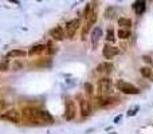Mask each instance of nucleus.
<instances>
[{
    "instance_id": "nucleus-24",
    "label": "nucleus",
    "mask_w": 153,
    "mask_h": 134,
    "mask_svg": "<svg viewBox=\"0 0 153 134\" xmlns=\"http://www.w3.org/2000/svg\"><path fill=\"white\" fill-rule=\"evenodd\" d=\"M20 66H22L20 63H14V68H19Z\"/></svg>"
},
{
    "instance_id": "nucleus-23",
    "label": "nucleus",
    "mask_w": 153,
    "mask_h": 134,
    "mask_svg": "<svg viewBox=\"0 0 153 134\" xmlns=\"http://www.w3.org/2000/svg\"><path fill=\"white\" fill-rule=\"evenodd\" d=\"M85 88H86L87 94H93V86H91L90 83H85Z\"/></svg>"
},
{
    "instance_id": "nucleus-4",
    "label": "nucleus",
    "mask_w": 153,
    "mask_h": 134,
    "mask_svg": "<svg viewBox=\"0 0 153 134\" xmlns=\"http://www.w3.org/2000/svg\"><path fill=\"white\" fill-rule=\"evenodd\" d=\"M81 27V19H73V20H70L66 23V27H65V32H66L67 38L73 39L74 35L76 34V31H78V28Z\"/></svg>"
},
{
    "instance_id": "nucleus-9",
    "label": "nucleus",
    "mask_w": 153,
    "mask_h": 134,
    "mask_svg": "<svg viewBox=\"0 0 153 134\" xmlns=\"http://www.w3.org/2000/svg\"><path fill=\"white\" fill-rule=\"evenodd\" d=\"M79 110H81V115L82 118H86L91 114V106H90V102L87 99H81L79 102Z\"/></svg>"
},
{
    "instance_id": "nucleus-5",
    "label": "nucleus",
    "mask_w": 153,
    "mask_h": 134,
    "mask_svg": "<svg viewBox=\"0 0 153 134\" xmlns=\"http://www.w3.org/2000/svg\"><path fill=\"white\" fill-rule=\"evenodd\" d=\"M0 118L4 121H8V122H12V124H19L22 119V113L17 111V110H8L6 113H3L0 115Z\"/></svg>"
},
{
    "instance_id": "nucleus-10",
    "label": "nucleus",
    "mask_w": 153,
    "mask_h": 134,
    "mask_svg": "<svg viewBox=\"0 0 153 134\" xmlns=\"http://www.w3.org/2000/svg\"><path fill=\"white\" fill-rule=\"evenodd\" d=\"M46 50H47V44H36V46H32L31 48L28 50L27 54L30 57H35V55L46 54Z\"/></svg>"
},
{
    "instance_id": "nucleus-15",
    "label": "nucleus",
    "mask_w": 153,
    "mask_h": 134,
    "mask_svg": "<svg viewBox=\"0 0 153 134\" xmlns=\"http://www.w3.org/2000/svg\"><path fill=\"white\" fill-rule=\"evenodd\" d=\"M40 117H42L43 125H46V124H52V122H54V118H52V115L49 113V111H46V110H42Z\"/></svg>"
},
{
    "instance_id": "nucleus-8",
    "label": "nucleus",
    "mask_w": 153,
    "mask_h": 134,
    "mask_svg": "<svg viewBox=\"0 0 153 134\" xmlns=\"http://www.w3.org/2000/svg\"><path fill=\"white\" fill-rule=\"evenodd\" d=\"M50 36H51L54 40H63V39L66 38V32H65V28L58 26V27H54V28L50 31Z\"/></svg>"
},
{
    "instance_id": "nucleus-22",
    "label": "nucleus",
    "mask_w": 153,
    "mask_h": 134,
    "mask_svg": "<svg viewBox=\"0 0 153 134\" xmlns=\"http://www.w3.org/2000/svg\"><path fill=\"white\" fill-rule=\"evenodd\" d=\"M7 102H6V101H3V99H0V113H1V111H4V110L7 109Z\"/></svg>"
},
{
    "instance_id": "nucleus-13",
    "label": "nucleus",
    "mask_w": 153,
    "mask_h": 134,
    "mask_svg": "<svg viewBox=\"0 0 153 134\" xmlns=\"http://www.w3.org/2000/svg\"><path fill=\"white\" fill-rule=\"evenodd\" d=\"M27 55L24 50H20V48H15V50H11L7 52V57L8 58H23Z\"/></svg>"
},
{
    "instance_id": "nucleus-11",
    "label": "nucleus",
    "mask_w": 153,
    "mask_h": 134,
    "mask_svg": "<svg viewBox=\"0 0 153 134\" xmlns=\"http://www.w3.org/2000/svg\"><path fill=\"white\" fill-rule=\"evenodd\" d=\"M101 38H102V28L101 27H94L93 31H91V44H93L94 48L97 47Z\"/></svg>"
},
{
    "instance_id": "nucleus-2",
    "label": "nucleus",
    "mask_w": 153,
    "mask_h": 134,
    "mask_svg": "<svg viewBox=\"0 0 153 134\" xmlns=\"http://www.w3.org/2000/svg\"><path fill=\"white\" fill-rule=\"evenodd\" d=\"M115 88L118 91L124 93V94H128V95H134V94H138L140 90L136 87L134 85L129 83V82L124 81V79H118L115 82Z\"/></svg>"
},
{
    "instance_id": "nucleus-14",
    "label": "nucleus",
    "mask_w": 153,
    "mask_h": 134,
    "mask_svg": "<svg viewBox=\"0 0 153 134\" xmlns=\"http://www.w3.org/2000/svg\"><path fill=\"white\" fill-rule=\"evenodd\" d=\"M97 101H98V106L105 107V106H109L114 102V98H110V97H98Z\"/></svg>"
},
{
    "instance_id": "nucleus-20",
    "label": "nucleus",
    "mask_w": 153,
    "mask_h": 134,
    "mask_svg": "<svg viewBox=\"0 0 153 134\" xmlns=\"http://www.w3.org/2000/svg\"><path fill=\"white\" fill-rule=\"evenodd\" d=\"M117 35H118L120 39H128L129 35H130V32H129V30H122V28H120L118 32H117Z\"/></svg>"
},
{
    "instance_id": "nucleus-12",
    "label": "nucleus",
    "mask_w": 153,
    "mask_h": 134,
    "mask_svg": "<svg viewBox=\"0 0 153 134\" xmlns=\"http://www.w3.org/2000/svg\"><path fill=\"white\" fill-rule=\"evenodd\" d=\"M111 70H113V64L109 62H104L97 66V73H101V74H109L111 73Z\"/></svg>"
},
{
    "instance_id": "nucleus-18",
    "label": "nucleus",
    "mask_w": 153,
    "mask_h": 134,
    "mask_svg": "<svg viewBox=\"0 0 153 134\" xmlns=\"http://www.w3.org/2000/svg\"><path fill=\"white\" fill-rule=\"evenodd\" d=\"M140 73H141V75H143L144 78H149V79H153V73H152V70H150L149 67H143V68L140 70Z\"/></svg>"
},
{
    "instance_id": "nucleus-17",
    "label": "nucleus",
    "mask_w": 153,
    "mask_h": 134,
    "mask_svg": "<svg viewBox=\"0 0 153 134\" xmlns=\"http://www.w3.org/2000/svg\"><path fill=\"white\" fill-rule=\"evenodd\" d=\"M133 8H134V11L140 15V14H143L144 11H145L146 3H145V1H136V3L133 4Z\"/></svg>"
},
{
    "instance_id": "nucleus-21",
    "label": "nucleus",
    "mask_w": 153,
    "mask_h": 134,
    "mask_svg": "<svg viewBox=\"0 0 153 134\" xmlns=\"http://www.w3.org/2000/svg\"><path fill=\"white\" fill-rule=\"evenodd\" d=\"M51 63L50 59H43V60H39V62H34L32 66H36V67H42V66H47V64Z\"/></svg>"
},
{
    "instance_id": "nucleus-1",
    "label": "nucleus",
    "mask_w": 153,
    "mask_h": 134,
    "mask_svg": "<svg viewBox=\"0 0 153 134\" xmlns=\"http://www.w3.org/2000/svg\"><path fill=\"white\" fill-rule=\"evenodd\" d=\"M40 113L42 110L36 109V107H24L22 110V118L32 125H43Z\"/></svg>"
},
{
    "instance_id": "nucleus-19",
    "label": "nucleus",
    "mask_w": 153,
    "mask_h": 134,
    "mask_svg": "<svg viewBox=\"0 0 153 134\" xmlns=\"http://www.w3.org/2000/svg\"><path fill=\"white\" fill-rule=\"evenodd\" d=\"M106 40L108 42H115V36H114V30L111 28H108V32H106Z\"/></svg>"
},
{
    "instance_id": "nucleus-16",
    "label": "nucleus",
    "mask_w": 153,
    "mask_h": 134,
    "mask_svg": "<svg viewBox=\"0 0 153 134\" xmlns=\"http://www.w3.org/2000/svg\"><path fill=\"white\" fill-rule=\"evenodd\" d=\"M118 26L121 27L122 30H129L132 27V20L126 18H120L118 19Z\"/></svg>"
},
{
    "instance_id": "nucleus-6",
    "label": "nucleus",
    "mask_w": 153,
    "mask_h": 134,
    "mask_svg": "<svg viewBox=\"0 0 153 134\" xmlns=\"http://www.w3.org/2000/svg\"><path fill=\"white\" fill-rule=\"evenodd\" d=\"M76 115V107L75 103L71 101V99H67L66 105H65V118L66 121H73Z\"/></svg>"
},
{
    "instance_id": "nucleus-3",
    "label": "nucleus",
    "mask_w": 153,
    "mask_h": 134,
    "mask_svg": "<svg viewBox=\"0 0 153 134\" xmlns=\"http://www.w3.org/2000/svg\"><path fill=\"white\" fill-rule=\"evenodd\" d=\"M111 88H113V82L109 78H101L97 83V90L99 97H109L111 94Z\"/></svg>"
},
{
    "instance_id": "nucleus-7",
    "label": "nucleus",
    "mask_w": 153,
    "mask_h": 134,
    "mask_svg": "<svg viewBox=\"0 0 153 134\" xmlns=\"http://www.w3.org/2000/svg\"><path fill=\"white\" fill-rule=\"evenodd\" d=\"M120 50L114 46H110V44H105L104 48H102V55H104L106 59H111L114 58L115 55H118Z\"/></svg>"
}]
</instances>
